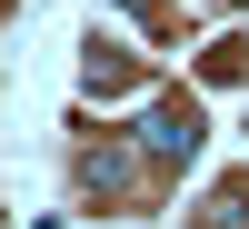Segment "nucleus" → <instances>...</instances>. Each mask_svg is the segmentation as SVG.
<instances>
[{"instance_id": "nucleus-1", "label": "nucleus", "mask_w": 249, "mask_h": 229, "mask_svg": "<svg viewBox=\"0 0 249 229\" xmlns=\"http://www.w3.org/2000/svg\"><path fill=\"white\" fill-rule=\"evenodd\" d=\"M140 140H150L160 159H190V150H199V100H190V90H160V100H150V130H140Z\"/></svg>"}, {"instance_id": "nucleus-2", "label": "nucleus", "mask_w": 249, "mask_h": 229, "mask_svg": "<svg viewBox=\"0 0 249 229\" xmlns=\"http://www.w3.org/2000/svg\"><path fill=\"white\" fill-rule=\"evenodd\" d=\"M90 190H130V150H90Z\"/></svg>"}, {"instance_id": "nucleus-3", "label": "nucleus", "mask_w": 249, "mask_h": 229, "mask_svg": "<svg viewBox=\"0 0 249 229\" xmlns=\"http://www.w3.org/2000/svg\"><path fill=\"white\" fill-rule=\"evenodd\" d=\"M199 70H210V80H239V70H249V40H210V60H199Z\"/></svg>"}]
</instances>
